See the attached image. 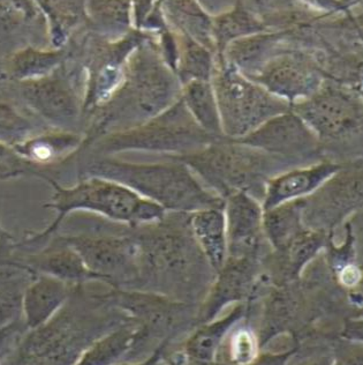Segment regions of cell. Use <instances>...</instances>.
Wrapping results in <instances>:
<instances>
[{
	"instance_id": "obj_15",
	"label": "cell",
	"mask_w": 363,
	"mask_h": 365,
	"mask_svg": "<svg viewBox=\"0 0 363 365\" xmlns=\"http://www.w3.org/2000/svg\"><path fill=\"white\" fill-rule=\"evenodd\" d=\"M27 98L33 107L50 119H68L74 116L75 106L63 89L52 83H36L27 89Z\"/></svg>"
},
{
	"instance_id": "obj_10",
	"label": "cell",
	"mask_w": 363,
	"mask_h": 365,
	"mask_svg": "<svg viewBox=\"0 0 363 365\" xmlns=\"http://www.w3.org/2000/svg\"><path fill=\"white\" fill-rule=\"evenodd\" d=\"M227 252L248 256L263 243V208L247 192H234L224 198ZM265 238V237H264Z\"/></svg>"
},
{
	"instance_id": "obj_16",
	"label": "cell",
	"mask_w": 363,
	"mask_h": 365,
	"mask_svg": "<svg viewBox=\"0 0 363 365\" xmlns=\"http://www.w3.org/2000/svg\"><path fill=\"white\" fill-rule=\"evenodd\" d=\"M174 21L188 31L194 41L209 46L211 43L212 25L206 14L194 0H172Z\"/></svg>"
},
{
	"instance_id": "obj_14",
	"label": "cell",
	"mask_w": 363,
	"mask_h": 365,
	"mask_svg": "<svg viewBox=\"0 0 363 365\" xmlns=\"http://www.w3.org/2000/svg\"><path fill=\"white\" fill-rule=\"evenodd\" d=\"M182 101L191 118L210 137L224 138L214 86L210 81L191 80L184 86Z\"/></svg>"
},
{
	"instance_id": "obj_4",
	"label": "cell",
	"mask_w": 363,
	"mask_h": 365,
	"mask_svg": "<svg viewBox=\"0 0 363 365\" xmlns=\"http://www.w3.org/2000/svg\"><path fill=\"white\" fill-rule=\"evenodd\" d=\"M215 139L195 123L180 98L148 122L111 134L104 140L103 148L107 152L167 153L180 158L202 150Z\"/></svg>"
},
{
	"instance_id": "obj_20",
	"label": "cell",
	"mask_w": 363,
	"mask_h": 365,
	"mask_svg": "<svg viewBox=\"0 0 363 365\" xmlns=\"http://www.w3.org/2000/svg\"><path fill=\"white\" fill-rule=\"evenodd\" d=\"M28 124L11 110L0 109V140H19L27 133Z\"/></svg>"
},
{
	"instance_id": "obj_7",
	"label": "cell",
	"mask_w": 363,
	"mask_h": 365,
	"mask_svg": "<svg viewBox=\"0 0 363 365\" xmlns=\"http://www.w3.org/2000/svg\"><path fill=\"white\" fill-rule=\"evenodd\" d=\"M361 205L362 165H342L320 189L305 198L303 221L308 228L325 234Z\"/></svg>"
},
{
	"instance_id": "obj_17",
	"label": "cell",
	"mask_w": 363,
	"mask_h": 365,
	"mask_svg": "<svg viewBox=\"0 0 363 365\" xmlns=\"http://www.w3.org/2000/svg\"><path fill=\"white\" fill-rule=\"evenodd\" d=\"M262 29V25L255 20L247 11L236 9L217 19L212 31L215 34L218 44L224 46L230 41L238 40L241 36H248L251 34Z\"/></svg>"
},
{
	"instance_id": "obj_22",
	"label": "cell",
	"mask_w": 363,
	"mask_h": 365,
	"mask_svg": "<svg viewBox=\"0 0 363 365\" xmlns=\"http://www.w3.org/2000/svg\"><path fill=\"white\" fill-rule=\"evenodd\" d=\"M342 281L346 286H354L360 280V272L355 266L348 265L342 272Z\"/></svg>"
},
{
	"instance_id": "obj_18",
	"label": "cell",
	"mask_w": 363,
	"mask_h": 365,
	"mask_svg": "<svg viewBox=\"0 0 363 365\" xmlns=\"http://www.w3.org/2000/svg\"><path fill=\"white\" fill-rule=\"evenodd\" d=\"M179 74L182 83L191 80L210 81L212 73V59L206 46L188 37L185 51L179 63Z\"/></svg>"
},
{
	"instance_id": "obj_2",
	"label": "cell",
	"mask_w": 363,
	"mask_h": 365,
	"mask_svg": "<svg viewBox=\"0 0 363 365\" xmlns=\"http://www.w3.org/2000/svg\"><path fill=\"white\" fill-rule=\"evenodd\" d=\"M178 158L221 198L234 192H247L258 200L264 187L282 169L295 168L282 158L246 146L226 138H218L202 150Z\"/></svg>"
},
{
	"instance_id": "obj_9",
	"label": "cell",
	"mask_w": 363,
	"mask_h": 365,
	"mask_svg": "<svg viewBox=\"0 0 363 365\" xmlns=\"http://www.w3.org/2000/svg\"><path fill=\"white\" fill-rule=\"evenodd\" d=\"M248 79L286 101L290 107L310 98L322 87L317 67L309 59L294 53L273 56Z\"/></svg>"
},
{
	"instance_id": "obj_1",
	"label": "cell",
	"mask_w": 363,
	"mask_h": 365,
	"mask_svg": "<svg viewBox=\"0 0 363 365\" xmlns=\"http://www.w3.org/2000/svg\"><path fill=\"white\" fill-rule=\"evenodd\" d=\"M91 173L93 176L124 184L167 212L189 214L224 206V199L208 189L191 168L178 158L174 162L152 165L104 158L95 162Z\"/></svg>"
},
{
	"instance_id": "obj_13",
	"label": "cell",
	"mask_w": 363,
	"mask_h": 365,
	"mask_svg": "<svg viewBox=\"0 0 363 365\" xmlns=\"http://www.w3.org/2000/svg\"><path fill=\"white\" fill-rule=\"evenodd\" d=\"M305 198L263 210V234L275 249L284 251L307 228L303 221Z\"/></svg>"
},
{
	"instance_id": "obj_12",
	"label": "cell",
	"mask_w": 363,
	"mask_h": 365,
	"mask_svg": "<svg viewBox=\"0 0 363 365\" xmlns=\"http://www.w3.org/2000/svg\"><path fill=\"white\" fill-rule=\"evenodd\" d=\"M187 223L194 240L212 265H223L227 255L224 206L187 214Z\"/></svg>"
},
{
	"instance_id": "obj_5",
	"label": "cell",
	"mask_w": 363,
	"mask_h": 365,
	"mask_svg": "<svg viewBox=\"0 0 363 365\" xmlns=\"http://www.w3.org/2000/svg\"><path fill=\"white\" fill-rule=\"evenodd\" d=\"M214 91L223 135L231 140L248 135L266 120L290 109L286 101L251 81L233 66L219 72Z\"/></svg>"
},
{
	"instance_id": "obj_6",
	"label": "cell",
	"mask_w": 363,
	"mask_h": 365,
	"mask_svg": "<svg viewBox=\"0 0 363 365\" xmlns=\"http://www.w3.org/2000/svg\"><path fill=\"white\" fill-rule=\"evenodd\" d=\"M290 109L306 123L321 145L360 139L362 134L360 98L342 89L321 87Z\"/></svg>"
},
{
	"instance_id": "obj_21",
	"label": "cell",
	"mask_w": 363,
	"mask_h": 365,
	"mask_svg": "<svg viewBox=\"0 0 363 365\" xmlns=\"http://www.w3.org/2000/svg\"><path fill=\"white\" fill-rule=\"evenodd\" d=\"M233 356L240 364H249L256 356V346L251 333L240 332L233 340Z\"/></svg>"
},
{
	"instance_id": "obj_11",
	"label": "cell",
	"mask_w": 363,
	"mask_h": 365,
	"mask_svg": "<svg viewBox=\"0 0 363 365\" xmlns=\"http://www.w3.org/2000/svg\"><path fill=\"white\" fill-rule=\"evenodd\" d=\"M342 167L340 163L327 160L279 173L266 182L261 201L262 208L268 210L288 201L306 198L320 189Z\"/></svg>"
},
{
	"instance_id": "obj_3",
	"label": "cell",
	"mask_w": 363,
	"mask_h": 365,
	"mask_svg": "<svg viewBox=\"0 0 363 365\" xmlns=\"http://www.w3.org/2000/svg\"><path fill=\"white\" fill-rule=\"evenodd\" d=\"M53 199L51 204L46 206L57 210V220L46 232L33 238V241H40L55 232L65 216L76 210L100 214L132 227L159 222L167 213L162 206L143 198L124 184L103 177L91 176L68 189L57 184H53Z\"/></svg>"
},
{
	"instance_id": "obj_8",
	"label": "cell",
	"mask_w": 363,
	"mask_h": 365,
	"mask_svg": "<svg viewBox=\"0 0 363 365\" xmlns=\"http://www.w3.org/2000/svg\"><path fill=\"white\" fill-rule=\"evenodd\" d=\"M236 141L282 158L293 167L317 158L322 152L317 137L292 109L270 118Z\"/></svg>"
},
{
	"instance_id": "obj_19",
	"label": "cell",
	"mask_w": 363,
	"mask_h": 365,
	"mask_svg": "<svg viewBox=\"0 0 363 365\" xmlns=\"http://www.w3.org/2000/svg\"><path fill=\"white\" fill-rule=\"evenodd\" d=\"M78 145V139L74 135H46L38 140L26 143L23 147L24 154L33 156L37 160L48 161L55 158L66 150H70Z\"/></svg>"
}]
</instances>
